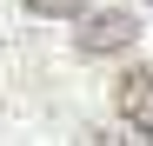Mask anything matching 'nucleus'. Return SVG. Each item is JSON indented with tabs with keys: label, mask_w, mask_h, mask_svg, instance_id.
<instances>
[{
	"label": "nucleus",
	"mask_w": 153,
	"mask_h": 146,
	"mask_svg": "<svg viewBox=\"0 0 153 146\" xmlns=\"http://www.w3.org/2000/svg\"><path fill=\"white\" fill-rule=\"evenodd\" d=\"M113 100H120V119H126V126L153 139V60H140V66H126V73H120Z\"/></svg>",
	"instance_id": "f257e3e1"
},
{
	"label": "nucleus",
	"mask_w": 153,
	"mask_h": 146,
	"mask_svg": "<svg viewBox=\"0 0 153 146\" xmlns=\"http://www.w3.org/2000/svg\"><path fill=\"white\" fill-rule=\"evenodd\" d=\"M133 13H120V7H107V13H87L80 20V53H120V46H133Z\"/></svg>",
	"instance_id": "f03ea898"
},
{
	"label": "nucleus",
	"mask_w": 153,
	"mask_h": 146,
	"mask_svg": "<svg viewBox=\"0 0 153 146\" xmlns=\"http://www.w3.org/2000/svg\"><path fill=\"white\" fill-rule=\"evenodd\" d=\"M27 7H33V13H47V20H60V13H80L87 0H27Z\"/></svg>",
	"instance_id": "7ed1b4c3"
},
{
	"label": "nucleus",
	"mask_w": 153,
	"mask_h": 146,
	"mask_svg": "<svg viewBox=\"0 0 153 146\" xmlns=\"http://www.w3.org/2000/svg\"><path fill=\"white\" fill-rule=\"evenodd\" d=\"M87 146H120V139H100V133H93V139H87Z\"/></svg>",
	"instance_id": "20e7f679"
},
{
	"label": "nucleus",
	"mask_w": 153,
	"mask_h": 146,
	"mask_svg": "<svg viewBox=\"0 0 153 146\" xmlns=\"http://www.w3.org/2000/svg\"><path fill=\"white\" fill-rule=\"evenodd\" d=\"M146 7H153V0H146Z\"/></svg>",
	"instance_id": "39448f33"
}]
</instances>
